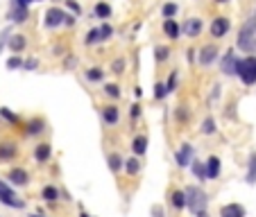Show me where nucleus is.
<instances>
[{"instance_id":"nucleus-13","label":"nucleus","mask_w":256,"mask_h":217,"mask_svg":"<svg viewBox=\"0 0 256 217\" xmlns=\"http://www.w3.org/2000/svg\"><path fill=\"white\" fill-rule=\"evenodd\" d=\"M7 176H9V181H12L14 186H27V183H30V176H27V172H25L23 168H12Z\"/></svg>"},{"instance_id":"nucleus-40","label":"nucleus","mask_w":256,"mask_h":217,"mask_svg":"<svg viewBox=\"0 0 256 217\" xmlns=\"http://www.w3.org/2000/svg\"><path fill=\"white\" fill-rule=\"evenodd\" d=\"M168 93H170V91H175V86H177V71H173L170 72V79H168Z\"/></svg>"},{"instance_id":"nucleus-22","label":"nucleus","mask_w":256,"mask_h":217,"mask_svg":"<svg viewBox=\"0 0 256 217\" xmlns=\"http://www.w3.org/2000/svg\"><path fill=\"white\" fill-rule=\"evenodd\" d=\"M16 156V145L14 143H2L0 145V159H14Z\"/></svg>"},{"instance_id":"nucleus-12","label":"nucleus","mask_w":256,"mask_h":217,"mask_svg":"<svg viewBox=\"0 0 256 217\" xmlns=\"http://www.w3.org/2000/svg\"><path fill=\"white\" fill-rule=\"evenodd\" d=\"M220 217H245V206L243 204H236V201H231V204H225L220 208Z\"/></svg>"},{"instance_id":"nucleus-35","label":"nucleus","mask_w":256,"mask_h":217,"mask_svg":"<svg viewBox=\"0 0 256 217\" xmlns=\"http://www.w3.org/2000/svg\"><path fill=\"white\" fill-rule=\"evenodd\" d=\"M43 131V120H32L27 124V134H41Z\"/></svg>"},{"instance_id":"nucleus-41","label":"nucleus","mask_w":256,"mask_h":217,"mask_svg":"<svg viewBox=\"0 0 256 217\" xmlns=\"http://www.w3.org/2000/svg\"><path fill=\"white\" fill-rule=\"evenodd\" d=\"M123 68H125V61H123V59H116V61H113V72H116V75H120V72H123Z\"/></svg>"},{"instance_id":"nucleus-48","label":"nucleus","mask_w":256,"mask_h":217,"mask_svg":"<svg viewBox=\"0 0 256 217\" xmlns=\"http://www.w3.org/2000/svg\"><path fill=\"white\" fill-rule=\"evenodd\" d=\"M197 217H208V215H206V211H204V213H200V215H197Z\"/></svg>"},{"instance_id":"nucleus-47","label":"nucleus","mask_w":256,"mask_h":217,"mask_svg":"<svg viewBox=\"0 0 256 217\" xmlns=\"http://www.w3.org/2000/svg\"><path fill=\"white\" fill-rule=\"evenodd\" d=\"M64 25H75V18L73 16H66V23Z\"/></svg>"},{"instance_id":"nucleus-28","label":"nucleus","mask_w":256,"mask_h":217,"mask_svg":"<svg viewBox=\"0 0 256 217\" xmlns=\"http://www.w3.org/2000/svg\"><path fill=\"white\" fill-rule=\"evenodd\" d=\"M96 16L102 18V21L109 18V16H111V7H109L107 2H98V5H96Z\"/></svg>"},{"instance_id":"nucleus-36","label":"nucleus","mask_w":256,"mask_h":217,"mask_svg":"<svg viewBox=\"0 0 256 217\" xmlns=\"http://www.w3.org/2000/svg\"><path fill=\"white\" fill-rule=\"evenodd\" d=\"M100 36H102V41H109L113 36V27L109 23H104V25H100Z\"/></svg>"},{"instance_id":"nucleus-34","label":"nucleus","mask_w":256,"mask_h":217,"mask_svg":"<svg viewBox=\"0 0 256 217\" xmlns=\"http://www.w3.org/2000/svg\"><path fill=\"white\" fill-rule=\"evenodd\" d=\"M168 95V86L166 84H154V100H163V97H166Z\"/></svg>"},{"instance_id":"nucleus-30","label":"nucleus","mask_w":256,"mask_h":217,"mask_svg":"<svg viewBox=\"0 0 256 217\" xmlns=\"http://www.w3.org/2000/svg\"><path fill=\"white\" fill-rule=\"evenodd\" d=\"M179 12V7L175 5V2H166L163 5V9H161V14H163V18H175V14Z\"/></svg>"},{"instance_id":"nucleus-44","label":"nucleus","mask_w":256,"mask_h":217,"mask_svg":"<svg viewBox=\"0 0 256 217\" xmlns=\"http://www.w3.org/2000/svg\"><path fill=\"white\" fill-rule=\"evenodd\" d=\"M152 215L154 217H166V213L161 211V206H154V208H152Z\"/></svg>"},{"instance_id":"nucleus-25","label":"nucleus","mask_w":256,"mask_h":217,"mask_svg":"<svg viewBox=\"0 0 256 217\" xmlns=\"http://www.w3.org/2000/svg\"><path fill=\"white\" fill-rule=\"evenodd\" d=\"M107 163H109V168H111V172H118L120 168H123V163H125V161H123V156H120V154H109V159H107Z\"/></svg>"},{"instance_id":"nucleus-14","label":"nucleus","mask_w":256,"mask_h":217,"mask_svg":"<svg viewBox=\"0 0 256 217\" xmlns=\"http://www.w3.org/2000/svg\"><path fill=\"white\" fill-rule=\"evenodd\" d=\"M163 32H166L168 39H179V34H181V25H179L175 18H163Z\"/></svg>"},{"instance_id":"nucleus-43","label":"nucleus","mask_w":256,"mask_h":217,"mask_svg":"<svg viewBox=\"0 0 256 217\" xmlns=\"http://www.w3.org/2000/svg\"><path fill=\"white\" fill-rule=\"evenodd\" d=\"M66 5H68V9H73V12H75V14H79V12H82V9H79V5H77V2H75V0H66Z\"/></svg>"},{"instance_id":"nucleus-15","label":"nucleus","mask_w":256,"mask_h":217,"mask_svg":"<svg viewBox=\"0 0 256 217\" xmlns=\"http://www.w3.org/2000/svg\"><path fill=\"white\" fill-rule=\"evenodd\" d=\"M7 46H9V50H12L14 54H21L25 50V46H27V41H25L23 34H12L9 41H7Z\"/></svg>"},{"instance_id":"nucleus-3","label":"nucleus","mask_w":256,"mask_h":217,"mask_svg":"<svg viewBox=\"0 0 256 217\" xmlns=\"http://www.w3.org/2000/svg\"><path fill=\"white\" fill-rule=\"evenodd\" d=\"M236 75L245 86H254L256 84V54H247L245 59H238L236 64Z\"/></svg>"},{"instance_id":"nucleus-6","label":"nucleus","mask_w":256,"mask_h":217,"mask_svg":"<svg viewBox=\"0 0 256 217\" xmlns=\"http://www.w3.org/2000/svg\"><path fill=\"white\" fill-rule=\"evenodd\" d=\"M66 16H68V14H66L64 9H59V7H50L48 12H46V27H50V29L61 27V25L66 23Z\"/></svg>"},{"instance_id":"nucleus-32","label":"nucleus","mask_w":256,"mask_h":217,"mask_svg":"<svg viewBox=\"0 0 256 217\" xmlns=\"http://www.w3.org/2000/svg\"><path fill=\"white\" fill-rule=\"evenodd\" d=\"M154 54H156V61H168V57H170V48L156 46L154 48Z\"/></svg>"},{"instance_id":"nucleus-37","label":"nucleus","mask_w":256,"mask_h":217,"mask_svg":"<svg viewBox=\"0 0 256 217\" xmlns=\"http://www.w3.org/2000/svg\"><path fill=\"white\" fill-rule=\"evenodd\" d=\"M104 93H107L109 97H113V100H116V97H120V88L116 86V84H107V86H104Z\"/></svg>"},{"instance_id":"nucleus-31","label":"nucleus","mask_w":256,"mask_h":217,"mask_svg":"<svg viewBox=\"0 0 256 217\" xmlns=\"http://www.w3.org/2000/svg\"><path fill=\"white\" fill-rule=\"evenodd\" d=\"M125 170H127V174H138V170H141L138 159H127L125 161Z\"/></svg>"},{"instance_id":"nucleus-49","label":"nucleus","mask_w":256,"mask_h":217,"mask_svg":"<svg viewBox=\"0 0 256 217\" xmlns=\"http://www.w3.org/2000/svg\"><path fill=\"white\" fill-rule=\"evenodd\" d=\"M215 2H229V0H215Z\"/></svg>"},{"instance_id":"nucleus-10","label":"nucleus","mask_w":256,"mask_h":217,"mask_svg":"<svg viewBox=\"0 0 256 217\" xmlns=\"http://www.w3.org/2000/svg\"><path fill=\"white\" fill-rule=\"evenodd\" d=\"M236 64H238V59H236L233 48H231V50H227V52L222 54V59H220L222 72H225V75H236Z\"/></svg>"},{"instance_id":"nucleus-23","label":"nucleus","mask_w":256,"mask_h":217,"mask_svg":"<svg viewBox=\"0 0 256 217\" xmlns=\"http://www.w3.org/2000/svg\"><path fill=\"white\" fill-rule=\"evenodd\" d=\"M191 168H193V174L200 179V181H204V179H208L206 176V163H200V161H193L191 163Z\"/></svg>"},{"instance_id":"nucleus-42","label":"nucleus","mask_w":256,"mask_h":217,"mask_svg":"<svg viewBox=\"0 0 256 217\" xmlns=\"http://www.w3.org/2000/svg\"><path fill=\"white\" fill-rule=\"evenodd\" d=\"M36 66H39V61H36V59H27V61H25V66H23V68H25V71H34Z\"/></svg>"},{"instance_id":"nucleus-39","label":"nucleus","mask_w":256,"mask_h":217,"mask_svg":"<svg viewBox=\"0 0 256 217\" xmlns=\"http://www.w3.org/2000/svg\"><path fill=\"white\" fill-rule=\"evenodd\" d=\"M0 116H2V118H7V120H9V122H18V118L14 116V113L9 111V109H5V106H2V109H0Z\"/></svg>"},{"instance_id":"nucleus-27","label":"nucleus","mask_w":256,"mask_h":217,"mask_svg":"<svg viewBox=\"0 0 256 217\" xmlns=\"http://www.w3.org/2000/svg\"><path fill=\"white\" fill-rule=\"evenodd\" d=\"M200 131H202V134H206V136L215 134V120H213V118H211V116L204 118V122H202V127H200Z\"/></svg>"},{"instance_id":"nucleus-46","label":"nucleus","mask_w":256,"mask_h":217,"mask_svg":"<svg viewBox=\"0 0 256 217\" xmlns=\"http://www.w3.org/2000/svg\"><path fill=\"white\" fill-rule=\"evenodd\" d=\"M14 2H18V5H25V7H27L30 2H39V0H14Z\"/></svg>"},{"instance_id":"nucleus-33","label":"nucleus","mask_w":256,"mask_h":217,"mask_svg":"<svg viewBox=\"0 0 256 217\" xmlns=\"http://www.w3.org/2000/svg\"><path fill=\"white\" fill-rule=\"evenodd\" d=\"M23 59L18 57V54H14V57H9L7 59V68H9V71H16V68H23Z\"/></svg>"},{"instance_id":"nucleus-7","label":"nucleus","mask_w":256,"mask_h":217,"mask_svg":"<svg viewBox=\"0 0 256 217\" xmlns=\"http://www.w3.org/2000/svg\"><path fill=\"white\" fill-rule=\"evenodd\" d=\"M193 154H195V149H193L191 143H181V147L175 154V161H177L179 168H188L193 163Z\"/></svg>"},{"instance_id":"nucleus-9","label":"nucleus","mask_w":256,"mask_h":217,"mask_svg":"<svg viewBox=\"0 0 256 217\" xmlns=\"http://www.w3.org/2000/svg\"><path fill=\"white\" fill-rule=\"evenodd\" d=\"M218 54H220L218 46H215V43H206V46L200 50V54H197V61H200V66H211L215 59H218Z\"/></svg>"},{"instance_id":"nucleus-20","label":"nucleus","mask_w":256,"mask_h":217,"mask_svg":"<svg viewBox=\"0 0 256 217\" xmlns=\"http://www.w3.org/2000/svg\"><path fill=\"white\" fill-rule=\"evenodd\" d=\"M245 181L254 186L256 183V152L250 154V165H247V176H245Z\"/></svg>"},{"instance_id":"nucleus-26","label":"nucleus","mask_w":256,"mask_h":217,"mask_svg":"<svg viewBox=\"0 0 256 217\" xmlns=\"http://www.w3.org/2000/svg\"><path fill=\"white\" fill-rule=\"evenodd\" d=\"M170 199H173L175 208H186V193H184V190H175Z\"/></svg>"},{"instance_id":"nucleus-4","label":"nucleus","mask_w":256,"mask_h":217,"mask_svg":"<svg viewBox=\"0 0 256 217\" xmlns=\"http://www.w3.org/2000/svg\"><path fill=\"white\" fill-rule=\"evenodd\" d=\"M0 201L5 206H9V208H25V201L18 199L16 193H14L5 181H0Z\"/></svg>"},{"instance_id":"nucleus-19","label":"nucleus","mask_w":256,"mask_h":217,"mask_svg":"<svg viewBox=\"0 0 256 217\" xmlns=\"http://www.w3.org/2000/svg\"><path fill=\"white\" fill-rule=\"evenodd\" d=\"M131 149H134L136 156H143V154L148 152V136H136L134 143H131Z\"/></svg>"},{"instance_id":"nucleus-2","label":"nucleus","mask_w":256,"mask_h":217,"mask_svg":"<svg viewBox=\"0 0 256 217\" xmlns=\"http://www.w3.org/2000/svg\"><path fill=\"white\" fill-rule=\"evenodd\" d=\"M184 193H186V208H188V211L195 213V215H200V213L206 211L208 194L204 193L200 186H188Z\"/></svg>"},{"instance_id":"nucleus-16","label":"nucleus","mask_w":256,"mask_h":217,"mask_svg":"<svg viewBox=\"0 0 256 217\" xmlns=\"http://www.w3.org/2000/svg\"><path fill=\"white\" fill-rule=\"evenodd\" d=\"M102 120H104L107 124H118V120H120L118 106H113V104L104 106V109H102Z\"/></svg>"},{"instance_id":"nucleus-21","label":"nucleus","mask_w":256,"mask_h":217,"mask_svg":"<svg viewBox=\"0 0 256 217\" xmlns=\"http://www.w3.org/2000/svg\"><path fill=\"white\" fill-rule=\"evenodd\" d=\"M41 197L48 201V204H54V201L59 199V190L54 188V186H46V188H43V193H41Z\"/></svg>"},{"instance_id":"nucleus-11","label":"nucleus","mask_w":256,"mask_h":217,"mask_svg":"<svg viewBox=\"0 0 256 217\" xmlns=\"http://www.w3.org/2000/svg\"><path fill=\"white\" fill-rule=\"evenodd\" d=\"M27 16H30V9H27L25 5H18V2H14V0H12L9 21H14V23H25V21H27Z\"/></svg>"},{"instance_id":"nucleus-38","label":"nucleus","mask_w":256,"mask_h":217,"mask_svg":"<svg viewBox=\"0 0 256 217\" xmlns=\"http://www.w3.org/2000/svg\"><path fill=\"white\" fill-rule=\"evenodd\" d=\"M9 36H12V32H9V27H7V29H2V32H0V52H2V48L7 46V41H9Z\"/></svg>"},{"instance_id":"nucleus-18","label":"nucleus","mask_w":256,"mask_h":217,"mask_svg":"<svg viewBox=\"0 0 256 217\" xmlns=\"http://www.w3.org/2000/svg\"><path fill=\"white\" fill-rule=\"evenodd\" d=\"M50 152H52V149H50V143H39L34 149L36 161H39V163H46V161L50 159Z\"/></svg>"},{"instance_id":"nucleus-8","label":"nucleus","mask_w":256,"mask_h":217,"mask_svg":"<svg viewBox=\"0 0 256 217\" xmlns=\"http://www.w3.org/2000/svg\"><path fill=\"white\" fill-rule=\"evenodd\" d=\"M208 29H211V36H213V39H222V36H227V32L231 29V23H229L227 16H215Z\"/></svg>"},{"instance_id":"nucleus-24","label":"nucleus","mask_w":256,"mask_h":217,"mask_svg":"<svg viewBox=\"0 0 256 217\" xmlns=\"http://www.w3.org/2000/svg\"><path fill=\"white\" fill-rule=\"evenodd\" d=\"M102 41V36H100V27H93L86 32V39H84V43L86 46H96V43Z\"/></svg>"},{"instance_id":"nucleus-29","label":"nucleus","mask_w":256,"mask_h":217,"mask_svg":"<svg viewBox=\"0 0 256 217\" xmlns=\"http://www.w3.org/2000/svg\"><path fill=\"white\" fill-rule=\"evenodd\" d=\"M102 77H104V71H102V68H89V71H86V79H89V82H100Z\"/></svg>"},{"instance_id":"nucleus-50","label":"nucleus","mask_w":256,"mask_h":217,"mask_svg":"<svg viewBox=\"0 0 256 217\" xmlns=\"http://www.w3.org/2000/svg\"><path fill=\"white\" fill-rule=\"evenodd\" d=\"M32 217H41V215H32Z\"/></svg>"},{"instance_id":"nucleus-1","label":"nucleus","mask_w":256,"mask_h":217,"mask_svg":"<svg viewBox=\"0 0 256 217\" xmlns=\"http://www.w3.org/2000/svg\"><path fill=\"white\" fill-rule=\"evenodd\" d=\"M236 46H238V50H243L247 54H256V16L247 18L243 23L238 39H236Z\"/></svg>"},{"instance_id":"nucleus-45","label":"nucleus","mask_w":256,"mask_h":217,"mask_svg":"<svg viewBox=\"0 0 256 217\" xmlns=\"http://www.w3.org/2000/svg\"><path fill=\"white\" fill-rule=\"evenodd\" d=\"M138 113H141V106H138V104H134V106H131V116H134V118H138Z\"/></svg>"},{"instance_id":"nucleus-5","label":"nucleus","mask_w":256,"mask_h":217,"mask_svg":"<svg viewBox=\"0 0 256 217\" xmlns=\"http://www.w3.org/2000/svg\"><path fill=\"white\" fill-rule=\"evenodd\" d=\"M202 18H197V16H191V18H186L184 23H181V34L188 36V39H197V36L202 34Z\"/></svg>"},{"instance_id":"nucleus-17","label":"nucleus","mask_w":256,"mask_h":217,"mask_svg":"<svg viewBox=\"0 0 256 217\" xmlns=\"http://www.w3.org/2000/svg\"><path fill=\"white\" fill-rule=\"evenodd\" d=\"M220 170H222L220 159H218V156H211V159L206 161V176L208 179H218V176H220Z\"/></svg>"}]
</instances>
